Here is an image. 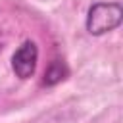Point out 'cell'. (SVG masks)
I'll return each mask as SVG.
<instances>
[{"label":"cell","mask_w":123,"mask_h":123,"mask_svg":"<svg viewBox=\"0 0 123 123\" xmlns=\"http://www.w3.org/2000/svg\"><path fill=\"white\" fill-rule=\"evenodd\" d=\"M123 21V8L119 2H96L86 15V31L94 37L117 29Z\"/></svg>","instance_id":"obj_1"},{"label":"cell","mask_w":123,"mask_h":123,"mask_svg":"<svg viewBox=\"0 0 123 123\" xmlns=\"http://www.w3.org/2000/svg\"><path fill=\"white\" fill-rule=\"evenodd\" d=\"M37 60H38V48L33 40H25L15 54L12 56V67L13 73L19 79H29L33 77L35 69H37Z\"/></svg>","instance_id":"obj_2"},{"label":"cell","mask_w":123,"mask_h":123,"mask_svg":"<svg viewBox=\"0 0 123 123\" xmlns=\"http://www.w3.org/2000/svg\"><path fill=\"white\" fill-rule=\"evenodd\" d=\"M65 75H67V67H65V63H63V62H60V60H54V62L48 65L46 73H44V85L52 86V85H56V83L63 81V79H65Z\"/></svg>","instance_id":"obj_3"}]
</instances>
